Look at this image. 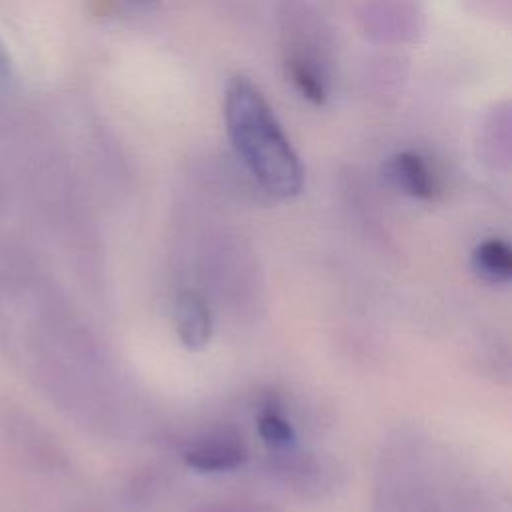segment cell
Returning <instances> with one entry per match:
<instances>
[{"label":"cell","mask_w":512,"mask_h":512,"mask_svg":"<svg viewBox=\"0 0 512 512\" xmlns=\"http://www.w3.org/2000/svg\"><path fill=\"white\" fill-rule=\"evenodd\" d=\"M224 118L238 158L260 186L288 198L302 188V166L258 88L234 78L224 96Z\"/></svg>","instance_id":"cell-1"},{"label":"cell","mask_w":512,"mask_h":512,"mask_svg":"<svg viewBox=\"0 0 512 512\" xmlns=\"http://www.w3.org/2000/svg\"><path fill=\"white\" fill-rule=\"evenodd\" d=\"M176 330L186 348H204L212 334L210 310L196 292H182L176 300Z\"/></svg>","instance_id":"cell-2"},{"label":"cell","mask_w":512,"mask_h":512,"mask_svg":"<svg viewBox=\"0 0 512 512\" xmlns=\"http://www.w3.org/2000/svg\"><path fill=\"white\" fill-rule=\"evenodd\" d=\"M388 178L392 184L402 190L404 194L418 198V200H428L434 194V178L428 168V164L414 152H398L394 154L388 164Z\"/></svg>","instance_id":"cell-3"},{"label":"cell","mask_w":512,"mask_h":512,"mask_svg":"<svg viewBox=\"0 0 512 512\" xmlns=\"http://www.w3.org/2000/svg\"><path fill=\"white\" fill-rule=\"evenodd\" d=\"M186 464L202 472H224L236 468L244 460V450L238 442L226 438L202 440L186 452Z\"/></svg>","instance_id":"cell-4"},{"label":"cell","mask_w":512,"mask_h":512,"mask_svg":"<svg viewBox=\"0 0 512 512\" xmlns=\"http://www.w3.org/2000/svg\"><path fill=\"white\" fill-rule=\"evenodd\" d=\"M474 266L490 280H508L512 274L510 246L498 238L484 240L474 250Z\"/></svg>","instance_id":"cell-5"},{"label":"cell","mask_w":512,"mask_h":512,"mask_svg":"<svg viewBox=\"0 0 512 512\" xmlns=\"http://www.w3.org/2000/svg\"><path fill=\"white\" fill-rule=\"evenodd\" d=\"M288 72H290V78H292L294 86L298 88V92L306 100H310L314 104H322L326 100V84H324L322 76L304 58L290 60L288 62Z\"/></svg>","instance_id":"cell-6"},{"label":"cell","mask_w":512,"mask_h":512,"mask_svg":"<svg viewBox=\"0 0 512 512\" xmlns=\"http://www.w3.org/2000/svg\"><path fill=\"white\" fill-rule=\"evenodd\" d=\"M258 432L262 436V440L274 448H284L290 446L296 440L294 428L292 424L278 412H264L258 418Z\"/></svg>","instance_id":"cell-7"},{"label":"cell","mask_w":512,"mask_h":512,"mask_svg":"<svg viewBox=\"0 0 512 512\" xmlns=\"http://www.w3.org/2000/svg\"><path fill=\"white\" fill-rule=\"evenodd\" d=\"M12 74V62H10V54L6 50V46L0 42V80L10 78Z\"/></svg>","instance_id":"cell-8"},{"label":"cell","mask_w":512,"mask_h":512,"mask_svg":"<svg viewBox=\"0 0 512 512\" xmlns=\"http://www.w3.org/2000/svg\"><path fill=\"white\" fill-rule=\"evenodd\" d=\"M130 4H138V6H148V4H156V0H126Z\"/></svg>","instance_id":"cell-9"}]
</instances>
